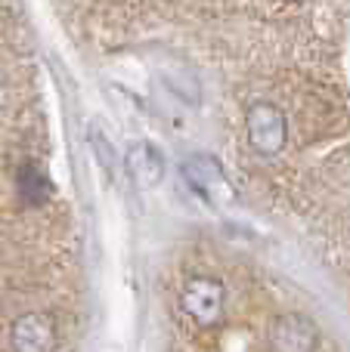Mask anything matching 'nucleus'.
<instances>
[{
  "label": "nucleus",
  "mask_w": 350,
  "mask_h": 352,
  "mask_svg": "<svg viewBox=\"0 0 350 352\" xmlns=\"http://www.w3.org/2000/svg\"><path fill=\"white\" fill-rule=\"evenodd\" d=\"M180 309L189 316L198 328H214L223 318V285L217 278H189L180 291Z\"/></svg>",
  "instance_id": "f257e3e1"
},
{
  "label": "nucleus",
  "mask_w": 350,
  "mask_h": 352,
  "mask_svg": "<svg viewBox=\"0 0 350 352\" xmlns=\"http://www.w3.org/2000/svg\"><path fill=\"white\" fill-rule=\"evenodd\" d=\"M248 142L260 155H279L285 148L289 130H285V115L273 102H254L245 115Z\"/></svg>",
  "instance_id": "f03ea898"
},
{
  "label": "nucleus",
  "mask_w": 350,
  "mask_h": 352,
  "mask_svg": "<svg viewBox=\"0 0 350 352\" xmlns=\"http://www.w3.org/2000/svg\"><path fill=\"white\" fill-rule=\"evenodd\" d=\"M183 173H186V179H189V186L196 188L208 204L220 207V204H233L236 201V192H233V186H229V179L223 176V170L211 158H189L183 164Z\"/></svg>",
  "instance_id": "7ed1b4c3"
},
{
  "label": "nucleus",
  "mask_w": 350,
  "mask_h": 352,
  "mask_svg": "<svg viewBox=\"0 0 350 352\" xmlns=\"http://www.w3.org/2000/svg\"><path fill=\"white\" fill-rule=\"evenodd\" d=\"M316 343H320L316 324L307 316H298V312L276 318V324L270 331V346L282 352H310Z\"/></svg>",
  "instance_id": "20e7f679"
},
{
  "label": "nucleus",
  "mask_w": 350,
  "mask_h": 352,
  "mask_svg": "<svg viewBox=\"0 0 350 352\" xmlns=\"http://www.w3.org/2000/svg\"><path fill=\"white\" fill-rule=\"evenodd\" d=\"M10 337L16 349H53L56 346V324L47 312H25L10 324Z\"/></svg>",
  "instance_id": "39448f33"
},
{
  "label": "nucleus",
  "mask_w": 350,
  "mask_h": 352,
  "mask_svg": "<svg viewBox=\"0 0 350 352\" xmlns=\"http://www.w3.org/2000/svg\"><path fill=\"white\" fill-rule=\"evenodd\" d=\"M127 170H130V179H134L140 188H152L161 182L165 161H161V155L155 152L149 142H136V146L127 152Z\"/></svg>",
  "instance_id": "423d86ee"
}]
</instances>
